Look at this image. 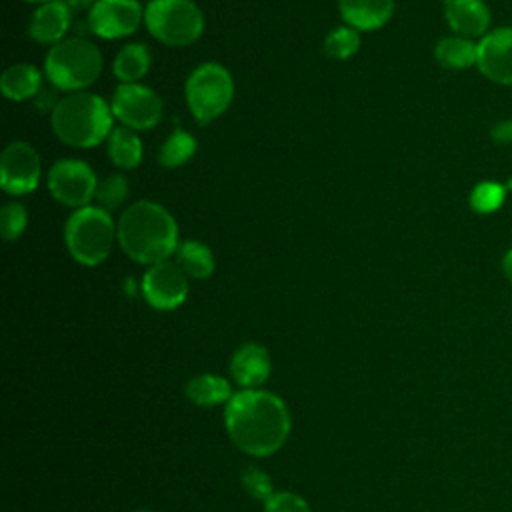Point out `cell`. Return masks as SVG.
<instances>
[{
  "label": "cell",
  "instance_id": "obj_1",
  "mask_svg": "<svg viewBox=\"0 0 512 512\" xmlns=\"http://www.w3.org/2000/svg\"><path fill=\"white\" fill-rule=\"evenodd\" d=\"M224 426L232 442L250 456H270L290 434V412L280 396L244 388L224 406Z\"/></svg>",
  "mask_w": 512,
  "mask_h": 512
},
{
  "label": "cell",
  "instance_id": "obj_24",
  "mask_svg": "<svg viewBox=\"0 0 512 512\" xmlns=\"http://www.w3.org/2000/svg\"><path fill=\"white\" fill-rule=\"evenodd\" d=\"M196 140L190 132L176 128L160 146L158 162L164 168H178L184 166L196 154Z\"/></svg>",
  "mask_w": 512,
  "mask_h": 512
},
{
  "label": "cell",
  "instance_id": "obj_14",
  "mask_svg": "<svg viewBox=\"0 0 512 512\" xmlns=\"http://www.w3.org/2000/svg\"><path fill=\"white\" fill-rule=\"evenodd\" d=\"M72 22V6L66 0L40 4L28 22V34L34 42L54 46L64 40Z\"/></svg>",
  "mask_w": 512,
  "mask_h": 512
},
{
  "label": "cell",
  "instance_id": "obj_5",
  "mask_svg": "<svg viewBox=\"0 0 512 512\" xmlns=\"http://www.w3.org/2000/svg\"><path fill=\"white\" fill-rule=\"evenodd\" d=\"M118 240L116 224L108 210L100 206L76 208L64 224V242L70 256L82 266L102 264Z\"/></svg>",
  "mask_w": 512,
  "mask_h": 512
},
{
  "label": "cell",
  "instance_id": "obj_17",
  "mask_svg": "<svg viewBox=\"0 0 512 512\" xmlns=\"http://www.w3.org/2000/svg\"><path fill=\"white\" fill-rule=\"evenodd\" d=\"M342 20L356 30H378L382 28L392 12L394 0H338Z\"/></svg>",
  "mask_w": 512,
  "mask_h": 512
},
{
  "label": "cell",
  "instance_id": "obj_32",
  "mask_svg": "<svg viewBox=\"0 0 512 512\" xmlns=\"http://www.w3.org/2000/svg\"><path fill=\"white\" fill-rule=\"evenodd\" d=\"M502 270H504V276L508 278V282L512 284V248L504 254V260H502Z\"/></svg>",
  "mask_w": 512,
  "mask_h": 512
},
{
  "label": "cell",
  "instance_id": "obj_7",
  "mask_svg": "<svg viewBox=\"0 0 512 512\" xmlns=\"http://www.w3.org/2000/svg\"><path fill=\"white\" fill-rule=\"evenodd\" d=\"M184 94L192 116L200 124H206L230 106L234 98V80L222 64L204 62L190 72Z\"/></svg>",
  "mask_w": 512,
  "mask_h": 512
},
{
  "label": "cell",
  "instance_id": "obj_29",
  "mask_svg": "<svg viewBox=\"0 0 512 512\" xmlns=\"http://www.w3.org/2000/svg\"><path fill=\"white\" fill-rule=\"evenodd\" d=\"M240 482L244 486V490L252 496V498H260V500H266L274 494V488H272V482H270V476L258 468V466H246L240 474Z\"/></svg>",
  "mask_w": 512,
  "mask_h": 512
},
{
  "label": "cell",
  "instance_id": "obj_13",
  "mask_svg": "<svg viewBox=\"0 0 512 512\" xmlns=\"http://www.w3.org/2000/svg\"><path fill=\"white\" fill-rule=\"evenodd\" d=\"M476 66L488 80L512 86V28H496L478 40Z\"/></svg>",
  "mask_w": 512,
  "mask_h": 512
},
{
  "label": "cell",
  "instance_id": "obj_35",
  "mask_svg": "<svg viewBox=\"0 0 512 512\" xmlns=\"http://www.w3.org/2000/svg\"><path fill=\"white\" fill-rule=\"evenodd\" d=\"M510 188H512V180H510V182H508V186H506V190H510Z\"/></svg>",
  "mask_w": 512,
  "mask_h": 512
},
{
  "label": "cell",
  "instance_id": "obj_2",
  "mask_svg": "<svg viewBox=\"0 0 512 512\" xmlns=\"http://www.w3.org/2000/svg\"><path fill=\"white\" fill-rule=\"evenodd\" d=\"M118 244L122 252L138 264H158L176 254L178 224L174 216L152 200H138L130 204L118 224Z\"/></svg>",
  "mask_w": 512,
  "mask_h": 512
},
{
  "label": "cell",
  "instance_id": "obj_23",
  "mask_svg": "<svg viewBox=\"0 0 512 512\" xmlns=\"http://www.w3.org/2000/svg\"><path fill=\"white\" fill-rule=\"evenodd\" d=\"M176 264L188 278L204 280L214 272V254L200 240H184L176 248Z\"/></svg>",
  "mask_w": 512,
  "mask_h": 512
},
{
  "label": "cell",
  "instance_id": "obj_6",
  "mask_svg": "<svg viewBox=\"0 0 512 512\" xmlns=\"http://www.w3.org/2000/svg\"><path fill=\"white\" fill-rule=\"evenodd\" d=\"M144 24L162 44L188 46L202 36L204 14L192 0H150Z\"/></svg>",
  "mask_w": 512,
  "mask_h": 512
},
{
  "label": "cell",
  "instance_id": "obj_21",
  "mask_svg": "<svg viewBox=\"0 0 512 512\" xmlns=\"http://www.w3.org/2000/svg\"><path fill=\"white\" fill-rule=\"evenodd\" d=\"M184 392L192 404L206 406V408L218 406V404H228V400L232 398L228 380H224L218 374H198V376L190 378Z\"/></svg>",
  "mask_w": 512,
  "mask_h": 512
},
{
  "label": "cell",
  "instance_id": "obj_18",
  "mask_svg": "<svg viewBox=\"0 0 512 512\" xmlns=\"http://www.w3.org/2000/svg\"><path fill=\"white\" fill-rule=\"evenodd\" d=\"M42 88V74L32 64H12L0 76V90L8 100L22 102L36 96Z\"/></svg>",
  "mask_w": 512,
  "mask_h": 512
},
{
  "label": "cell",
  "instance_id": "obj_19",
  "mask_svg": "<svg viewBox=\"0 0 512 512\" xmlns=\"http://www.w3.org/2000/svg\"><path fill=\"white\" fill-rule=\"evenodd\" d=\"M150 62L152 56L146 44L128 42L118 50L112 64V72L122 84H136L148 74Z\"/></svg>",
  "mask_w": 512,
  "mask_h": 512
},
{
  "label": "cell",
  "instance_id": "obj_30",
  "mask_svg": "<svg viewBox=\"0 0 512 512\" xmlns=\"http://www.w3.org/2000/svg\"><path fill=\"white\" fill-rule=\"evenodd\" d=\"M264 512H310V506L298 494L274 492L264 500Z\"/></svg>",
  "mask_w": 512,
  "mask_h": 512
},
{
  "label": "cell",
  "instance_id": "obj_4",
  "mask_svg": "<svg viewBox=\"0 0 512 512\" xmlns=\"http://www.w3.org/2000/svg\"><path fill=\"white\" fill-rule=\"evenodd\" d=\"M102 72V54L92 40L64 38L50 46L44 58L48 82L62 92H82L92 86Z\"/></svg>",
  "mask_w": 512,
  "mask_h": 512
},
{
  "label": "cell",
  "instance_id": "obj_8",
  "mask_svg": "<svg viewBox=\"0 0 512 512\" xmlns=\"http://www.w3.org/2000/svg\"><path fill=\"white\" fill-rule=\"evenodd\" d=\"M48 190L52 198L70 208H84L96 194V174L84 160L64 158L48 170Z\"/></svg>",
  "mask_w": 512,
  "mask_h": 512
},
{
  "label": "cell",
  "instance_id": "obj_12",
  "mask_svg": "<svg viewBox=\"0 0 512 512\" xmlns=\"http://www.w3.org/2000/svg\"><path fill=\"white\" fill-rule=\"evenodd\" d=\"M40 174V158L28 142L14 140L4 148L0 156V186L6 194L22 196L36 190Z\"/></svg>",
  "mask_w": 512,
  "mask_h": 512
},
{
  "label": "cell",
  "instance_id": "obj_20",
  "mask_svg": "<svg viewBox=\"0 0 512 512\" xmlns=\"http://www.w3.org/2000/svg\"><path fill=\"white\" fill-rule=\"evenodd\" d=\"M106 142H108V158L112 160L114 166L132 170L142 162V140L136 134V130L126 126L112 128Z\"/></svg>",
  "mask_w": 512,
  "mask_h": 512
},
{
  "label": "cell",
  "instance_id": "obj_11",
  "mask_svg": "<svg viewBox=\"0 0 512 512\" xmlns=\"http://www.w3.org/2000/svg\"><path fill=\"white\" fill-rule=\"evenodd\" d=\"M142 20L144 10L138 0H100L88 10L86 24L98 38L114 40L134 34Z\"/></svg>",
  "mask_w": 512,
  "mask_h": 512
},
{
  "label": "cell",
  "instance_id": "obj_10",
  "mask_svg": "<svg viewBox=\"0 0 512 512\" xmlns=\"http://www.w3.org/2000/svg\"><path fill=\"white\" fill-rule=\"evenodd\" d=\"M140 290L144 300L156 310H174L188 296V276L170 260L146 268Z\"/></svg>",
  "mask_w": 512,
  "mask_h": 512
},
{
  "label": "cell",
  "instance_id": "obj_28",
  "mask_svg": "<svg viewBox=\"0 0 512 512\" xmlns=\"http://www.w3.org/2000/svg\"><path fill=\"white\" fill-rule=\"evenodd\" d=\"M26 224H28V212L24 204L14 200V202H6L0 208V234L4 240L12 242L20 238L22 232L26 230Z\"/></svg>",
  "mask_w": 512,
  "mask_h": 512
},
{
  "label": "cell",
  "instance_id": "obj_15",
  "mask_svg": "<svg viewBox=\"0 0 512 512\" xmlns=\"http://www.w3.org/2000/svg\"><path fill=\"white\" fill-rule=\"evenodd\" d=\"M444 18L456 36L482 38L488 34L490 8L484 0H442Z\"/></svg>",
  "mask_w": 512,
  "mask_h": 512
},
{
  "label": "cell",
  "instance_id": "obj_34",
  "mask_svg": "<svg viewBox=\"0 0 512 512\" xmlns=\"http://www.w3.org/2000/svg\"><path fill=\"white\" fill-rule=\"evenodd\" d=\"M26 2H42L44 4V2H50V0H26Z\"/></svg>",
  "mask_w": 512,
  "mask_h": 512
},
{
  "label": "cell",
  "instance_id": "obj_16",
  "mask_svg": "<svg viewBox=\"0 0 512 512\" xmlns=\"http://www.w3.org/2000/svg\"><path fill=\"white\" fill-rule=\"evenodd\" d=\"M270 370V354L262 344L246 342L232 354L230 372L242 388H258L268 380Z\"/></svg>",
  "mask_w": 512,
  "mask_h": 512
},
{
  "label": "cell",
  "instance_id": "obj_36",
  "mask_svg": "<svg viewBox=\"0 0 512 512\" xmlns=\"http://www.w3.org/2000/svg\"><path fill=\"white\" fill-rule=\"evenodd\" d=\"M136 512H150V510H136Z\"/></svg>",
  "mask_w": 512,
  "mask_h": 512
},
{
  "label": "cell",
  "instance_id": "obj_22",
  "mask_svg": "<svg viewBox=\"0 0 512 512\" xmlns=\"http://www.w3.org/2000/svg\"><path fill=\"white\" fill-rule=\"evenodd\" d=\"M434 56L438 64L446 70H464L476 64L478 42H472L470 38L456 36V34L446 36L438 40L434 48Z\"/></svg>",
  "mask_w": 512,
  "mask_h": 512
},
{
  "label": "cell",
  "instance_id": "obj_3",
  "mask_svg": "<svg viewBox=\"0 0 512 512\" xmlns=\"http://www.w3.org/2000/svg\"><path fill=\"white\" fill-rule=\"evenodd\" d=\"M110 104L92 92H72L58 100L50 114L56 138L74 148H92L112 132Z\"/></svg>",
  "mask_w": 512,
  "mask_h": 512
},
{
  "label": "cell",
  "instance_id": "obj_25",
  "mask_svg": "<svg viewBox=\"0 0 512 512\" xmlns=\"http://www.w3.org/2000/svg\"><path fill=\"white\" fill-rule=\"evenodd\" d=\"M360 48V34L352 26H338L324 38V52L334 60H348Z\"/></svg>",
  "mask_w": 512,
  "mask_h": 512
},
{
  "label": "cell",
  "instance_id": "obj_33",
  "mask_svg": "<svg viewBox=\"0 0 512 512\" xmlns=\"http://www.w3.org/2000/svg\"><path fill=\"white\" fill-rule=\"evenodd\" d=\"M72 8H92L96 2H100V0H66Z\"/></svg>",
  "mask_w": 512,
  "mask_h": 512
},
{
  "label": "cell",
  "instance_id": "obj_26",
  "mask_svg": "<svg viewBox=\"0 0 512 512\" xmlns=\"http://www.w3.org/2000/svg\"><path fill=\"white\" fill-rule=\"evenodd\" d=\"M506 186H502L500 182L494 180H484L478 182L472 192H470V206L472 210H476L478 214H490L496 212L506 198Z\"/></svg>",
  "mask_w": 512,
  "mask_h": 512
},
{
  "label": "cell",
  "instance_id": "obj_27",
  "mask_svg": "<svg viewBox=\"0 0 512 512\" xmlns=\"http://www.w3.org/2000/svg\"><path fill=\"white\" fill-rule=\"evenodd\" d=\"M128 196V180L122 174H110L96 186V206L104 210H116Z\"/></svg>",
  "mask_w": 512,
  "mask_h": 512
},
{
  "label": "cell",
  "instance_id": "obj_9",
  "mask_svg": "<svg viewBox=\"0 0 512 512\" xmlns=\"http://www.w3.org/2000/svg\"><path fill=\"white\" fill-rule=\"evenodd\" d=\"M114 118L132 130L154 128L162 118V98L148 86L120 84L110 100Z\"/></svg>",
  "mask_w": 512,
  "mask_h": 512
},
{
  "label": "cell",
  "instance_id": "obj_31",
  "mask_svg": "<svg viewBox=\"0 0 512 512\" xmlns=\"http://www.w3.org/2000/svg\"><path fill=\"white\" fill-rule=\"evenodd\" d=\"M490 134L496 144H510L512 142V120H498L492 126Z\"/></svg>",
  "mask_w": 512,
  "mask_h": 512
}]
</instances>
